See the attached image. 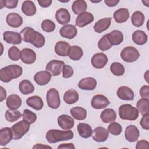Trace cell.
I'll list each match as a JSON object with an SVG mask.
<instances>
[{"label": "cell", "mask_w": 149, "mask_h": 149, "mask_svg": "<svg viewBox=\"0 0 149 149\" xmlns=\"http://www.w3.org/2000/svg\"><path fill=\"white\" fill-rule=\"evenodd\" d=\"M20 34L23 41L30 43L37 48H41L45 44V40L44 36L31 27L24 28L20 32Z\"/></svg>", "instance_id": "1"}, {"label": "cell", "mask_w": 149, "mask_h": 149, "mask_svg": "<svg viewBox=\"0 0 149 149\" xmlns=\"http://www.w3.org/2000/svg\"><path fill=\"white\" fill-rule=\"evenodd\" d=\"M23 73V69L17 65H10L0 70V80L4 83H8L12 79L20 77Z\"/></svg>", "instance_id": "2"}, {"label": "cell", "mask_w": 149, "mask_h": 149, "mask_svg": "<svg viewBox=\"0 0 149 149\" xmlns=\"http://www.w3.org/2000/svg\"><path fill=\"white\" fill-rule=\"evenodd\" d=\"M73 133L72 130H60L58 129H51L46 134V139L50 144L55 143L61 141L70 140L73 138Z\"/></svg>", "instance_id": "3"}, {"label": "cell", "mask_w": 149, "mask_h": 149, "mask_svg": "<svg viewBox=\"0 0 149 149\" xmlns=\"http://www.w3.org/2000/svg\"><path fill=\"white\" fill-rule=\"evenodd\" d=\"M119 115L122 119L135 120L139 117V112L130 104H123L119 107Z\"/></svg>", "instance_id": "4"}, {"label": "cell", "mask_w": 149, "mask_h": 149, "mask_svg": "<svg viewBox=\"0 0 149 149\" xmlns=\"http://www.w3.org/2000/svg\"><path fill=\"white\" fill-rule=\"evenodd\" d=\"M30 129V124L24 120H21L17 122L11 127L13 139L19 140L21 139L26 133L28 132Z\"/></svg>", "instance_id": "5"}, {"label": "cell", "mask_w": 149, "mask_h": 149, "mask_svg": "<svg viewBox=\"0 0 149 149\" xmlns=\"http://www.w3.org/2000/svg\"><path fill=\"white\" fill-rule=\"evenodd\" d=\"M120 57L125 62H133L139 59L140 57V53L134 47L128 46L122 50L120 52Z\"/></svg>", "instance_id": "6"}, {"label": "cell", "mask_w": 149, "mask_h": 149, "mask_svg": "<svg viewBox=\"0 0 149 149\" xmlns=\"http://www.w3.org/2000/svg\"><path fill=\"white\" fill-rule=\"evenodd\" d=\"M46 100L48 107L51 108L57 109L59 107L61 104L59 94L55 88H51L47 91Z\"/></svg>", "instance_id": "7"}, {"label": "cell", "mask_w": 149, "mask_h": 149, "mask_svg": "<svg viewBox=\"0 0 149 149\" xmlns=\"http://www.w3.org/2000/svg\"><path fill=\"white\" fill-rule=\"evenodd\" d=\"M65 63L63 61L59 60H52L49 61L45 68L47 71L50 73L52 76H56L61 74L63 66Z\"/></svg>", "instance_id": "8"}, {"label": "cell", "mask_w": 149, "mask_h": 149, "mask_svg": "<svg viewBox=\"0 0 149 149\" xmlns=\"http://www.w3.org/2000/svg\"><path fill=\"white\" fill-rule=\"evenodd\" d=\"M110 102L109 100L104 95L97 94L94 95L91 101V105L94 109H101L107 107Z\"/></svg>", "instance_id": "9"}, {"label": "cell", "mask_w": 149, "mask_h": 149, "mask_svg": "<svg viewBox=\"0 0 149 149\" xmlns=\"http://www.w3.org/2000/svg\"><path fill=\"white\" fill-rule=\"evenodd\" d=\"M107 56L102 53L99 52L94 54L91 58V62L93 67L97 69H101L104 68L108 62Z\"/></svg>", "instance_id": "10"}, {"label": "cell", "mask_w": 149, "mask_h": 149, "mask_svg": "<svg viewBox=\"0 0 149 149\" xmlns=\"http://www.w3.org/2000/svg\"><path fill=\"white\" fill-rule=\"evenodd\" d=\"M92 137L97 142H104L109 136V132L105 127L99 126L94 129L92 132Z\"/></svg>", "instance_id": "11"}, {"label": "cell", "mask_w": 149, "mask_h": 149, "mask_svg": "<svg viewBox=\"0 0 149 149\" xmlns=\"http://www.w3.org/2000/svg\"><path fill=\"white\" fill-rule=\"evenodd\" d=\"M94 16L90 12H84L79 15L76 19V26L83 27L90 24L94 20Z\"/></svg>", "instance_id": "12"}, {"label": "cell", "mask_w": 149, "mask_h": 149, "mask_svg": "<svg viewBox=\"0 0 149 149\" xmlns=\"http://www.w3.org/2000/svg\"><path fill=\"white\" fill-rule=\"evenodd\" d=\"M59 34L63 38L72 39L76 36L77 30L74 25L66 24L61 28Z\"/></svg>", "instance_id": "13"}, {"label": "cell", "mask_w": 149, "mask_h": 149, "mask_svg": "<svg viewBox=\"0 0 149 149\" xmlns=\"http://www.w3.org/2000/svg\"><path fill=\"white\" fill-rule=\"evenodd\" d=\"M20 58L23 63L30 65L36 61V54L33 49L25 48L21 51Z\"/></svg>", "instance_id": "14"}, {"label": "cell", "mask_w": 149, "mask_h": 149, "mask_svg": "<svg viewBox=\"0 0 149 149\" xmlns=\"http://www.w3.org/2000/svg\"><path fill=\"white\" fill-rule=\"evenodd\" d=\"M58 123L59 127L63 130H70L74 125V119L68 115H61L58 118Z\"/></svg>", "instance_id": "15"}, {"label": "cell", "mask_w": 149, "mask_h": 149, "mask_svg": "<svg viewBox=\"0 0 149 149\" xmlns=\"http://www.w3.org/2000/svg\"><path fill=\"white\" fill-rule=\"evenodd\" d=\"M140 136V132L138 128L134 125H129L126 127L125 131L126 140L129 142L136 141Z\"/></svg>", "instance_id": "16"}, {"label": "cell", "mask_w": 149, "mask_h": 149, "mask_svg": "<svg viewBox=\"0 0 149 149\" xmlns=\"http://www.w3.org/2000/svg\"><path fill=\"white\" fill-rule=\"evenodd\" d=\"M3 40L8 44H19L22 42V37L20 33L17 32L6 31L3 34Z\"/></svg>", "instance_id": "17"}, {"label": "cell", "mask_w": 149, "mask_h": 149, "mask_svg": "<svg viewBox=\"0 0 149 149\" xmlns=\"http://www.w3.org/2000/svg\"><path fill=\"white\" fill-rule=\"evenodd\" d=\"M51 74L48 71H40L34 76L35 82L39 86H44L48 84L51 79Z\"/></svg>", "instance_id": "18"}, {"label": "cell", "mask_w": 149, "mask_h": 149, "mask_svg": "<svg viewBox=\"0 0 149 149\" xmlns=\"http://www.w3.org/2000/svg\"><path fill=\"white\" fill-rule=\"evenodd\" d=\"M7 24L13 28H17L22 26L23 23V19L22 16L17 13H10L6 18Z\"/></svg>", "instance_id": "19"}, {"label": "cell", "mask_w": 149, "mask_h": 149, "mask_svg": "<svg viewBox=\"0 0 149 149\" xmlns=\"http://www.w3.org/2000/svg\"><path fill=\"white\" fill-rule=\"evenodd\" d=\"M55 18L57 22L62 25H66L70 20V15L65 8L59 9L55 13Z\"/></svg>", "instance_id": "20"}, {"label": "cell", "mask_w": 149, "mask_h": 149, "mask_svg": "<svg viewBox=\"0 0 149 149\" xmlns=\"http://www.w3.org/2000/svg\"><path fill=\"white\" fill-rule=\"evenodd\" d=\"M97 80L91 77H88L82 79L78 83L79 88L84 90H94L97 86Z\"/></svg>", "instance_id": "21"}, {"label": "cell", "mask_w": 149, "mask_h": 149, "mask_svg": "<svg viewBox=\"0 0 149 149\" xmlns=\"http://www.w3.org/2000/svg\"><path fill=\"white\" fill-rule=\"evenodd\" d=\"M117 95L119 98L123 100L132 101L134 99V93L133 90L127 86H121L117 90Z\"/></svg>", "instance_id": "22"}, {"label": "cell", "mask_w": 149, "mask_h": 149, "mask_svg": "<svg viewBox=\"0 0 149 149\" xmlns=\"http://www.w3.org/2000/svg\"><path fill=\"white\" fill-rule=\"evenodd\" d=\"M13 133L11 128L5 127L0 130V145H7L12 139Z\"/></svg>", "instance_id": "23"}, {"label": "cell", "mask_w": 149, "mask_h": 149, "mask_svg": "<svg viewBox=\"0 0 149 149\" xmlns=\"http://www.w3.org/2000/svg\"><path fill=\"white\" fill-rule=\"evenodd\" d=\"M106 35L112 45H119L123 40V35L119 30H113Z\"/></svg>", "instance_id": "24"}, {"label": "cell", "mask_w": 149, "mask_h": 149, "mask_svg": "<svg viewBox=\"0 0 149 149\" xmlns=\"http://www.w3.org/2000/svg\"><path fill=\"white\" fill-rule=\"evenodd\" d=\"M111 17H105L98 20L94 26V31L98 33H101L107 30L111 25Z\"/></svg>", "instance_id": "25"}, {"label": "cell", "mask_w": 149, "mask_h": 149, "mask_svg": "<svg viewBox=\"0 0 149 149\" xmlns=\"http://www.w3.org/2000/svg\"><path fill=\"white\" fill-rule=\"evenodd\" d=\"M26 104L30 107L37 111L41 110L44 106V102L42 98L38 95L29 97L26 100Z\"/></svg>", "instance_id": "26"}, {"label": "cell", "mask_w": 149, "mask_h": 149, "mask_svg": "<svg viewBox=\"0 0 149 149\" xmlns=\"http://www.w3.org/2000/svg\"><path fill=\"white\" fill-rule=\"evenodd\" d=\"M129 17V10L126 8H120L113 13L115 21L118 23H122L127 20Z\"/></svg>", "instance_id": "27"}, {"label": "cell", "mask_w": 149, "mask_h": 149, "mask_svg": "<svg viewBox=\"0 0 149 149\" xmlns=\"http://www.w3.org/2000/svg\"><path fill=\"white\" fill-rule=\"evenodd\" d=\"M70 47L69 43L65 41H58L55 45V52L59 56H68Z\"/></svg>", "instance_id": "28"}, {"label": "cell", "mask_w": 149, "mask_h": 149, "mask_svg": "<svg viewBox=\"0 0 149 149\" xmlns=\"http://www.w3.org/2000/svg\"><path fill=\"white\" fill-rule=\"evenodd\" d=\"M22 105V99L17 94H11L6 99V105L9 109H17Z\"/></svg>", "instance_id": "29"}, {"label": "cell", "mask_w": 149, "mask_h": 149, "mask_svg": "<svg viewBox=\"0 0 149 149\" xmlns=\"http://www.w3.org/2000/svg\"><path fill=\"white\" fill-rule=\"evenodd\" d=\"M116 113L115 111L111 108L105 109L100 115V118L104 123H111L116 119Z\"/></svg>", "instance_id": "30"}, {"label": "cell", "mask_w": 149, "mask_h": 149, "mask_svg": "<svg viewBox=\"0 0 149 149\" xmlns=\"http://www.w3.org/2000/svg\"><path fill=\"white\" fill-rule=\"evenodd\" d=\"M22 11L26 16H31L36 13V7L31 1H24L22 5Z\"/></svg>", "instance_id": "31"}, {"label": "cell", "mask_w": 149, "mask_h": 149, "mask_svg": "<svg viewBox=\"0 0 149 149\" xmlns=\"http://www.w3.org/2000/svg\"><path fill=\"white\" fill-rule=\"evenodd\" d=\"M132 40L135 44L139 45H142L147 42L148 36L144 31L138 30L133 33Z\"/></svg>", "instance_id": "32"}, {"label": "cell", "mask_w": 149, "mask_h": 149, "mask_svg": "<svg viewBox=\"0 0 149 149\" xmlns=\"http://www.w3.org/2000/svg\"><path fill=\"white\" fill-rule=\"evenodd\" d=\"M79 135L83 138H88L91 136L93 130L91 127L85 123H79L77 126Z\"/></svg>", "instance_id": "33"}, {"label": "cell", "mask_w": 149, "mask_h": 149, "mask_svg": "<svg viewBox=\"0 0 149 149\" xmlns=\"http://www.w3.org/2000/svg\"><path fill=\"white\" fill-rule=\"evenodd\" d=\"M83 55V51L81 47L77 45L70 46L68 51V56L73 61H78L81 59Z\"/></svg>", "instance_id": "34"}, {"label": "cell", "mask_w": 149, "mask_h": 149, "mask_svg": "<svg viewBox=\"0 0 149 149\" xmlns=\"http://www.w3.org/2000/svg\"><path fill=\"white\" fill-rule=\"evenodd\" d=\"M72 116L76 120H83L86 118L87 111L81 107H75L70 109Z\"/></svg>", "instance_id": "35"}, {"label": "cell", "mask_w": 149, "mask_h": 149, "mask_svg": "<svg viewBox=\"0 0 149 149\" xmlns=\"http://www.w3.org/2000/svg\"><path fill=\"white\" fill-rule=\"evenodd\" d=\"M79 100V94L76 90L70 89L66 91L63 95V100L68 104H73Z\"/></svg>", "instance_id": "36"}, {"label": "cell", "mask_w": 149, "mask_h": 149, "mask_svg": "<svg viewBox=\"0 0 149 149\" xmlns=\"http://www.w3.org/2000/svg\"><path fill=\"white\" fill-rule=\"evenodd\" d=\"M87 5L85 1L76 0L73 2L72 5V9L73 13L76 15H80L84 12H86Z\"/></svg>", "instance_id": "37"}, {"label": "cell", "mask_w": 149, "mask_h": 149, "mask_svg": "<svg viewBox=\"0 0 149 149\" xmlns=\"http://www.w3.org/2000/svg\"><path fill=\"white\" fill-rule=\"evenodd\" d=\"M19 88L21 93L24 95L33 93L34 91V85L28 80H23L20 81Z\"/></svg>", "instance_id": "38"}, {"label": "cell", "mask_w": 149, "mask_h": 149, "mask_svg": "<svg viewBox=\"0 0 149 149\" xmlns=\"http://www.w3.org/2000/svg\"><path fill=\"white\" fill-rule=\"evenodd\" d=\"M144 15L140 11L134 12L131 16V22L132 24L137 27H141L144 23Z\"/></svg>", "instance_id": "39"}, {"label": "cell", "mask_w": 149, "mask_h": 149, "mask_svg": "<svg viewBox=\"0 0 149 149\" xmlns=\"http://www.w3.org/2000/svg\"><path fill=\"white\" fill-rule=\"evenodd\" d=\"M5 119L7 121L13 122L17 121L22 116L21 113L16 109H8L5 112Z\"/></svg>", "instance_id": "40"}, {"label": "cell", "mask_w": 149, "mask_h": 149, "mask_svg": "<svg viewBox=\"0 0 149 149\" xmlns=\"http://www.w3.org/2000/svg\"><path fill=\"white\" fill-rule=\"evenodd\" d=\"M148 99L141 98L137 102V108L142 115L148 114Z\"/></svg>", "instance_id": "41"}, {"label": "cell", "mask_w": 149, "mask_h": 149, "mask_svg": "<svg viewBox=\"0 0 149 149\" xmlns=\"http://www.w3.org/2000/svg\"><path fill=\"white\" fill-rule=\"evenodd\" d=\"M110 70L112 73L118 76L123 75L125 72L124 66L119 62H113L110 66Z\"/></svg>", "instance_id": "42"}, {"label": "cell", "mask_w": 149, "mask_h": 149, "mask_svg": "<svg viewBox=\"0 0 149 149\" xmlns=\"http://www.w3.org/2000/svg\"><path fill=\"white\" fill-rule=\"evenodd\" d=\"M23 120L28 123L32 124L34 123L37 119V115L35 113L33 112L29 109H24L22 114Z\"/></svg>", "instance_id": "43"}, {"label": "cell", "mask_w": 149, "mask_h": 149, "mask_svg": "<svg viewBox=\"0 0 149 149\" xmlns=\"http://www.w3.org/2000/svg\"><path fill=\"white\" fill-rule=\"evenodd\" d=\"M112 47V45L110 43L106 34L103 36L102 37H101L100 38V40H99V41L98 42V48L101 51H107V50L109 49Z\"/></svg>", "instance_id": "44"}, {"label": "cell", "mask_w": 149, "mask_h": 149, "mask_svg": "<svg viewBox=\"0 0 149 149\" xmlns=\"http://www.w3.org/2000/svg\"><path fill=\"white\" fill-rule=\"evenodd\" d=\"M108 130L111 134L115 136H118L121 133L122 131V127L119 123L112 122L109 125Z\"/></svg>", "instance_id": "45"}, {"label": "cell", "mask_w": 149, "mask_h": 149, "mask_svg": "<svg viewBox=\"0 0 149 149\" xmlns=\"http://www.w3.org/2000/svg\"><path fill=\"white\" fill-rule=\"evenodd\" d=\"M8 54L9 58L14 61H18L21 57V51L15 46H12L9 49Z\"/></svg>", "instance_id": "46"}, {"label": "cell", "mask_w": 149, "mask_h": 149, "mask_svg": "<svg viewBox=\"0 0 149 149\" xmlns=\"http://www.w3.org/2000/svg\"><path fill=\"white\" fill-rule=\"evenodd\" d=\"M41 29L45 32L49 33L54 31L55 29V24L51 20H44L41 23Z\"/></svg>", "instance_id": "47"}, {"label": "cell", "mask_w": 149, "mask_h": 149, "mask_svg": "<svg viewBox=\"0 0 149 149\" xmlns=\"http://www.w3.org/2000/svg\"><path fill=\"white\" fill-rule=\"evenodd\" d=\"M1 6L0 9H2L3 6H5L9 9H13L15 8L18 3L17 0H1Z\"/></svg>", "instance_id": "48"}, {"label": "cell", "mask_w": 149, "mask_h": 149, "mask_svg": "<svg viewBox=\"0 0 149 149\" xmlns=\"http://www.w3.org/2000/svg\"><path fill=\"white\" fill-rule=\"evenodd\" d=\"M73 74V69L72 66L65 65L62 68V77L63 78H69Z\"/></svg>", "instance_id": "49"}, {"label": "cell", "mask_w": 149, "mask_h": 149, "mask_svg": "<svg viewBox=\"0 0 149 149\" xmlns=\"http://www.w3.org/2000/svg\"><path fill=\"white\" fill-rule=\"evenodd\" d=\"M140 121V125L143 129L146 130L149 129V114L143 115Z\"/></svg>", "instance_id": "50"}, {"label": "cell", "mask_w": 149, "mask_h": 149, "mask_svg": "<svg viewBox=\"0 0 149 149\" xmlns=\"http://www.w3.org/2000/svg\"><path fill=\"white\" fill-rule=\"evenodd\" d=\"M140 94L142 98H149V86L144 85L141 87L140 90Z\"/></svg>", "instance_id": "51"}, {"label": "cell", "mask_w": 149, "mask_h": 149, "mask_svg": "<svg viewBox=\"0 0 149 149\" xmlns=\"http://www.w3.org/2000/svg\"><path fill=\"white\" fill-rule=\"evenodd\" d=\"M149 148V143L144 140H140L136 144V149H141V148Z\"/></svg>", "instance_id": "52"}, {"label": "cell", "mask_w": 149, "mask_h": 149, "mask_svg": "<svg viewBox=\"0 0 149 149\" xmlns=\"http://www.w3.org/2000/svg\"><path fill=\"white\" fill-rule=\"evenodd\" d=\"M52 0H42V1H38V3L40 6L42 8H48L49 7L52 3Z\"/></svg>", "instance_id": "53"}, {"label": "cell", "mask_w": 149, "mask_h": 149, "mask_svg": "<svg viewBox=\"0 0 149 149\" xmlns=\"http://www.w3.org/2000/svg\"><path fill=\"white\" fill-rule=\"evenodd\" d=\"M58 149L60 148H67V149H74L75 147L73 143L61 144L58 147Z\"/></svg>", "instance_id": "54"}, {"label": "cell", "mask_w": 149, "mask_h": 149, "mask_svg": "<svg viewBox=\"0 0 149 149\" xmlns=\"http://www.w3.org/2000/svg\"><path fill=\"white\" fill-rule=\"evenodd\" d=\"M104 2L107 6H108L109 7H113V6H116L119 2V1H118V0H105Z\"/></svg>", "instance_id": "55"}, {"label": "cell", "mask_w": 149, "mask_h": 149, "mask_svg": "<svg viewBox=\"0 0 149 149\" xmlns=\"http://www.w3.org/2000/svg\"><path fill=\"white\" fill-rule=\"evenodd\" d=\"M0 101H3L6 98V92L3 87H0Z\"/></svg>", "instance_id": "56"}, {"label": "cell", "mask_w": 149, "mask_h": 149, "mask_svg": "<svg viewBox=\"0 0 149 149\" xmlns=\"http://www.w3.org/2000/svg\"><path fill=\"white\" fill-rule=\"evenodd\" d=\"M33 148H52L51 147L49 146H46L41 144H37L35 146L33 147Z\"/></svg>", "instance_id": "57"}, {"label": "cell", "mask_w": 149, "mask_h": 149, "mask_svg": "<svg viewBox=\"0 0 149 149\" xmlns=\"http://www.w3.org/2000/svg\"><path fill=\"white\" fill-rule=\"evenodd\" d=\"M148 71L147 70L146 72V73H145V74H144V78H145V79H146V81L148 83Z\"/></svg>", "instance_id": "58"}, {"label": "cell", "mask_w": 149, "mask_h": 149, "mask_svg": "<svg viewBox=\"0 0 149 149\" xmlns=\"http://www.w3.org/2000/svg\"><path fill=\"white\" fill-rule=\"evenodd\" d=\"M142 2L146 6H147V7H148V5H149V1H142Z\"/></svg>", "instance_id": "59"}, {"label": "cell", "mask_w": 149, "mask_h": 149, "mask_svg": "<svg viewBox=\"0 0 149 149\" xmlns=\"http://www.w3.org/2000/svg\"><path fill=\"white\" fill-rule=\"evenodd\" d=\"M100 1H91V2H93V3H95V2H100Z\"/></svg>", "instance_id": "60"}]
</instances>
